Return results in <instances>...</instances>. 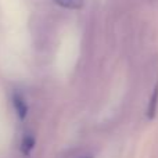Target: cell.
Listing matches in <instances>:
<instances>
[{"label":"cell","instance_id":"6da1fadb","mask_svg":"<svg viewBox=\"0 0 158 158\" xmlns=\"http://www.w3.org/2000/svg\"><path fill=\"white\" fill-rule=\"evenodd\" d=\"M13 104H14V108L17 111V115L19 117V119H24L28 114V106L25 103L24 97L18 93H14L13 96Z\"/></svg>","mask_w":158,"mask_h":158},{"label":"cell","instance_id":"7a4b0ae2","mask_svg":"<svg viewBox=\"0 0 158 158\" xmlns=\"http://www.w3.org/2000/svg\"><path fill=\"white\" fill-rule=\"evenodd\" d=\"M158 108V83L154 87V92L153 96L150 98V104H148V108H147V117L148 118H154L156 117V112Z\"/></svg>","mask_w":158,"mask_h":158},{"label":"cell","instance_id":"3957f363","mask_svg":"<svg viewBox=\"0 0 158 158\" xmlns=\"http://www.w3.org/2000/svg\"><path fill=\"white\" fill-rule=\"evenodd\" d=\"M54 2L61 7L69 8V10H79L85 4V0H54Z\"/></svg>","mask_w":158,"mask_h":158},{"label":"cell","instance_id":"277c9868","mask_svg":"<svg viewBox=\"0 0 158 158\" xmlns=\"http://www.w3.org/2000/svg\"><path fill=\"white\" fill-rule=\"evenodd\" d=\"M33 146H35V139L32 136H25L21 143V151L25 156H28L31 153V150L33 148Z\"/></svg>","mask_w":158,"mask_h":158},{"label":"cell","instance_id":"5b68a950","mask_svg":"<svg viewBox=\"0 0 158 158\" xmlns=\"http://www.w3.org/2000/svg\"><path fill=\"white\" fill-rule=\"evenodd\" d=\"M85 158H92V157H85Z\"/></svg>","mask_w":158,"mask_h":158}]
</instances>
